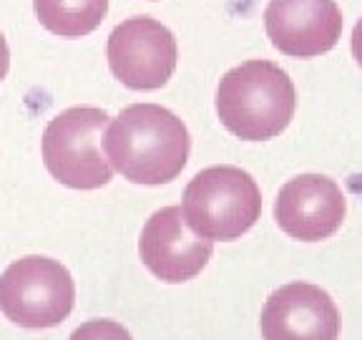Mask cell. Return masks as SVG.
<instances>
[{
  "label": "cell",
  "instance_id": "8fae6325",
  "mask_svg": "<svg viewBox=\"0 0 362 340\" xmlns=\"http://www.w3.org/2000/svg\"><path fill=\"white\" fill-rule=\"evenodd\" d=\"M33 8L45 30L61 38H81L101 26L108 0H33Z\"/></svg>",
  "mask_w": 362,
  "mask_h": 340
},
{
  "label": "cell",
  "instance_id": "3957f363",
  "mask_svg": "<svg viewBox=\"0 0 362 340\" xmlns=\"http://www.w3.org/2000/svg\"><path fill=\"white\" fill-rule=\"evenodd\" d=\"M181 212L199 237L232 242L262 217V192L242 166L216 164L194 174L184 189Z\"/></svg>",
  "mask_w": 362,
  "mask_h": 340
},
{
  "label": "cell",
  "instance_id": "6da1fadb",
  "mask_svg": "<svg viewBox=\"0 0 362 340\" xmlns=\"http://www.w3.org/2000/svg\"><path fill=\"white\" fill-rule=\"evenodd\" d=\"M103 149L113 171L134 184H169L189 162L187 124L158 103H131L111 119Z\"/></svg>",
  "mask_w": 362,
  "mask_h": 340
},
{
  "label": "cell",
  "instance_id": "8992f818",
  "mask_svg": "<svg viewBox=\"0 0 362 340\" xmlns=\"http://www.w3.org/2000/svg\"><path fill=\"white\" fill-rule=\"evenodd\" d=\"M111 74L134 91H156L176 71V38L164 23L148 16L121 21L106 45Z\"/></svg>",
  "mask_w": 362,
  "mask_h": 340
},
{
  "label": "cell",
  "instance_id": "5bb4252c",
  "mask_svg": "<svg viewBox=\"0 0 362 340\" xmlns=\"http://www.w3.org/2000/svg\"><path fill=\"white\" fill-rule=\"evenodd\" d=\"M8 68H11V51H8L6 35L0 33V81L8 76Z\"/></svg>",
  "mask_w": 362,
  "mask_h": 340
},
{
  "label": "cell",
  "instance_id": "52a82bcc",
  "mask_svg": "<svg viewBox=\"0 0 362 340\" xmlns=\"http://www.w3.org/2000/svg\"><path fill=\"white\" fill-rule=\"evenodd\" d=\"M345 18L334 0H269L264 28L272 45L289 58H317L342 38Z\"/></svg>",
  "mask_w": 362,
  "mask_h": 340
},
{
  "label": "cell",
  "instance_id": "30bf717a",
  "mask_svg": "<svg viewBox=\"0 0 362 340\" xmlns=\"http://www.w3.org/2000/svg\"><path fill=\"white\" fill-rule=\"evenodd\" d=\"M259 330L264 340H337L339 310L322 288L289 283L267 298Z\"/></svg>",
  "mask_w": 362,
  "mask_h": 340
},
{
  "label": "cell",
  "instance_id": "5b68a950",
  "mask_svg": "<svg viewBox=\"0 0 362 340\" xmlns=\"http://www.w3.org/2000/svg\"><path fill=\"white\" fill-rule=\"evenodd\" d=\"M74 302V278L51 257H21L0 275V310L21 328H53L71 315Z\"/></svg>",
  "mask_w": 362,
  "mask_h": 340
},
{
  "label": "cell",
  "instance_id": "4fadbf2b",
  "mask_svg": "<svg viewBox=\"0 0 362 340\" xmlns=\"http://www.w3.org/2000/svg\"><path fill=\"white\" fill-rule=\"evenodd\" d=\"M352 58L362 68V18L355 23V28H352Z\"/></svg>",
  "mask_w": 362,
  "mask_h": 340
},
{
  "label": "cell",
  "instance_id": "7a4b0ae2",
  "mask_svg": "<svg viewBox=\"0 0 362 340\" xmlns=\"http://www.w3.org/2000/svg\"><path fill=\"white\" fill-rule=\"evenodd\" d=\"M297 91L282 66L252 58L226 71L216 89V113L229 134L242 142H267L289 126Z\"/></svg>",
  "mask_w": 362,
  "mask_h": 340
},
{
  "label": "cell",
  "instance_id": "ba28073f",
  "mask_svg": "<svg viewBox=\"0 0 362 340\" xmlns=\"http://www.w3.org/2000/svg\"><path fill=\"white\" fill-rule=\"evenodd\" d=\"M139 252L148 272L158 280L187 283L211 260L214 242L194 232L181 207H164L153 212L144 225Z\"/></svg>",
  "mask_w": 362,
  "mask_h": 340
},
{
  "label": "cell",
  "instance_id": "7c38bea8",
  "mask_svg": "<svg viewBox=\"0 0 362 340\" xmlns=\"http://www.w3.org/2000/svg\"><path fill=\"white\" fill-rule=\"evenodd\" d=\"M68 340H134V338L116 320H88V323L78 325Z\"/></svg>",
  "mask_w": 362,
  "mask_h": 340
},
{
  "label": "cell",
  "instance_id": "9c48e42d",
  "mask_svg": "<svg viewBox=\"0 0 362 340\" xmlns=\"http://www.w3.org/2000/svg\"><path fill=\"white\" fill-rule=\"evenodd\" d=\"M347 215V199L337 181L325 174L289 179L274 199V220L292 239L320 242L337 232Z\"/></svg>",
  "mask_w": 362,
  "mask_h": 340
},
{
  "label": "cell",
  "instance_id": "277c9868",
  "mask_svg": "<svg viewBox=\"0 0 362 340\" xmlns=\"http://www.w3.org/2000/svg\"><path fill=\"white\" fill-rule=\"evenodd\" d=\"M111 124L103 108L74 106L48 121L43 131V164L56 181L71 189H101L113 179L103 149Z\"/></svg>",
  "mask_w": 362,
  "mask_h": 340
}]
</instances>
